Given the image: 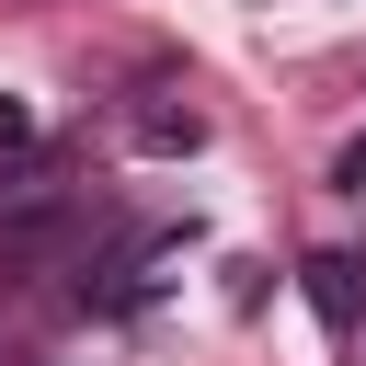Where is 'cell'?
Here are the masks:
<instances>
[{
	"instance_id": "cell-1",
	"label": "cell",
	"mask_w": 366,
	"mask_h": 366,
	"mask_svg": "<svg viewBox=\"0 0 366 366\" xmlns=\"http://www.w3.org/2000/svg\"><path fill=\"white\" fill-rule=\"evenodd\" d=\"M297 286H309L320 332H343V343L366 332V263H355V252H309V263H297Z\"/></svg>"
},
{
	"instance_id": "cell-2",
	"label": "cell",
	"mask_w": 366,
	"mask_h": 366,
	"mask_svg": "<svg viewBox=\"0 0 366 366\" xmlns=\"http://www.w3.org/2000/svg\"><path fill=\"white\" fill-rule=\"evenodd\" d=\"M137 149H149V160H194V149H206V114H194V103H137Z\"/></svg>"
},
{
	"instance_id": "cell-3",
	"label": "cell",
	"mask_w": 366,
	"mask_h": 366,
	"mask_svg": "<svg viewBox=\"0 0 366 366\" xmlns=\"http://www.w3.org/2000/svg\"><path fill=\"white\" fill-rule=\"evenodd\" d=\"M332 183H343V194H366V137H343V160H332Z\"/></svg>"
},
{
	"instance_id": "cell-4",
	"label": "cell",
	"mask_w": 366,
	"mask_h": 366,
	"mask_svg": "<svg viewBox=\"0 0 366 366\" xmlns=\"http://www.w3.org/2000/svg\"><path fill=\"white\" fill-rule=\"evenodd\" d=\"M23 137H34V114H23L11 92H0V149H23Z\"/></svg>"
}]
</instances>
